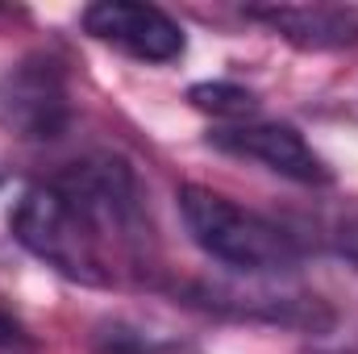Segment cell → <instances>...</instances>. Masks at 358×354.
Here are the masks:
<instances>
[{"label": "cell", "instance_id": "cell-8", "mask_svg": "<svg viewBox=\"0 0 358 354\" xmlns=\"http://www.w3.org/2000/svg\"><path fill=\"white\" fill-rule=\"evenodd\" d=\"M0 354H34V338L25 334V325L0 309Z\"/></svg>", "mask_w": 358, "mask_h": 354}, {"label": "cell", "instance_id": "cell-5", "mask_svg": "<svg viewBox=\"0 0 358 354\" xmlns=\"http://www.w3.org/2000/svg\"><path fill=\"white\" fill-rule=\"evenodd\" d=\"M213 146H221L229 155H242V159H255L267 171H275L283 179H296V183H329L325 159L292 125H279V121L229 125V129L213 134Z\"/></svg>", "mask_w": 358, "mask_h": 354}, {"label": "cell", "instance_id": "cell-4", "mask_svg": "<svg viewBox=\"0 0 358 354\" xmlns=\"http://www.w3.org/2000/svg\"><path fill=\"white\" fill-rule=\"evenodd\" d=\"M84 29L100 42L121 46L142 63H171L183 55V29L155 4L134 0H100L84 8Z\"/></svg>", "mask_w": 358, "mask_h": 354}, {"label": "cell", "instance_id": "cell-3", "mask_svg": "<svg viewBox=\"0 0 358 354\" xmlns=\"http://www.w3.org/2000/svg\"><path fill=\"white\" fill-rule=\"evenodd\" d=\"M0 117L21 138H59L71 117L67 80H63L59 63L46 55L17 63L0 80Z\"/></svg>", "mask_w": 358, "mask_h": 354}, {"label": "cell", "instance_id": "cell-2", "mask_svg": "<svg viewBox=\"0 0 358 354\" xmlns=\"http://www.w3.org/2000/svg\"><path fill=\"white\" fill-rule=\"evenodd\" d=\"M179 217H183L192 242L208 259L234 267L242 275H283V271H296V263H300L292 234H283L275 221L234 204L229 196H221L213 187L183 183Z\"/></svg>", "mask_w": 358, "mask_h": 354}, {"label": "cell", "instance_id": "cell-1", "mask_svg": "<svg viewBox=\"0 0 358 354\" xmlns=\"http://www.w3.org/2000/svg\"><path fill=\"white\" fill-rule=\"evenodd\" d=\"M8 225L34 259L92 288H108L125 271H138L150 242L138 179L108 155L80 159L55 179L25 187Z\"/></svg>", "mask_w": 358, "mask_h": 354}, {"label": "cell", "instance_id": "cell-6", "mask_svg": "<svg viewBox=\"0 0 358 354\" xmlns=\"http://www.w3.org/2000/svg\"><path fill=\"white\" fill-rule=\"evenodd\" d=\"M255 21H267L275 34H283L292 46L304 50H334L358 42V8L342 4H271L250 8Z\"/></svg>", "mask_w": 358, "mask_h": 354}, {"label": "cell", "instance_id": "cell-7", "mask_svg": "<svg viewBox=\"0 0 358 354\" xmlns=\"http://www.w3.org/2000/svg\"><path fill=\"white\" fill-rule=\"evenodd\" d=\"M187 96H192L196 108L217 113V117H250V113L259 108L255 92L238 88V84H196Z\"/></svg>", "mask_w": 358, "mask_h": 354}]
</instances>
